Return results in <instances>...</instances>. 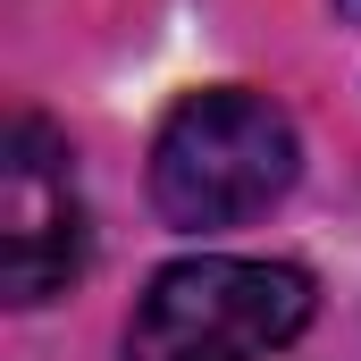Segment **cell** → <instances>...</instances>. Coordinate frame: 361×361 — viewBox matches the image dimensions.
<instances>
[{"instance_id": "cell-1", "label": "cell", "mask_w": 361, "mask_h": 361, "mask_svg": "<svg viewBox=\"0 0 361 361\" xmlns=\"http://www.w3.org/2000/svg\"><path fill=\"white\" fill-rule=\"evenodd\" d=\"M294 169H302V143H294V118L269 92L210 85V92H185L160 126L152 202H160L169 227L210 235V227H244L269 202H286Z\"/></svg>"}, {"instance_id": "cell-2", "label": "cell", "mask_w": 361, "mask_h": 361, "mask_svg": "<svg viewBox=\"0 0 361 361\" xmlns=\"http://www.w3.org/2000/svg\"><path fill=\"white\" fill-rule=\"evenodd\" d=\"M311 328V277L294 261H169L135 294L118 361H269Z\"/></svg>"}, {"instance_id": "cell-3", "label": "cell", "mask_w": 361, "mask_h": 361, "mask_svg": "<svg viewBox=\"0 0 361 361\" xmlns=\"http://www.w3.org/2000/svg\"><path fill=\"white\" fill-rule=\"evenodd\" d=\"M76 269H85V202L68 169V135L17 109L0 143V294L51 302Z\"/></svg>"}]
</instances>
